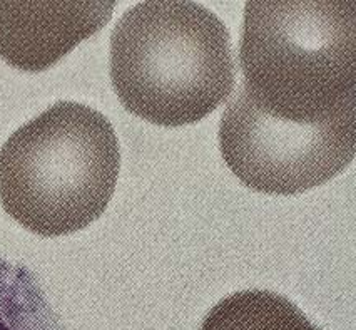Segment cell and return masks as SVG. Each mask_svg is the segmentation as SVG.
Listing matches in <instances>:
<instances>
[{"instance_id":"obj_1","label":"cell","mask_w":356,"mask_h":330,"mask_svg":"<svg viewBox=\"0 0 356 330\" xmlns=\"http://www.w3.org/2000/svg\"><path fill=\"white\" fill-rule=\"evenodd\" d=\"M111 81L134 116L168 127L200 123L234 89L229 31L201 3L140 2L111 36Z\"/></svg>"},{"instance_id":"obj_7","label":"cell","mask_w":356,"mask_h":330,"mask_svg":"<svg viewBox=\"0 0 356 330\" xmlns=\"http://www.w3.org/2000/svg\"><path fill=\"white\" fill-rule=\"evenodd\" d=\"M0 330H64L39 280L26 265L0 257Z\"/></svg>"},{"instance_id":"obj_6","label":"cell","mask_w":356,"mask_h":330,"mask_svg":"<svg viewBox=\"0 0 356 330\" xmlns=\"http://www.w3.org/2000/svg\"><path fill=\"white\" fill-rule=\"evenodd\" d=\"M201 330H321L286 297L270 290H243L208 312Z\"/></svg>"},{"instance_id":"obj_3","label":"cell","mask_w":356,"mask_h":330,"mask_svg":"<svg viewBox=\"0 0 356 330\" xmlns=\"http://www.w3.org/2000/svg\"><path fill=\"white\" fill-rule=\"evenodd\" d=\"M121 151L104 114L60 101L19 127L0 150V201L29 232L60 237L106 212Z\"/></svg>"},{"instance_id":"obj_5","label":"cell","mask_w":356,"mask_h":330,"mask_svg":"<svg viewBox=\"0 0 356 330\" xmlns=\"http://www.w3.org/2000/svg\"><path fill=\"white\" fill-rule=\"evenodd\" d=\"M114 2H0V57L45 71L113 17Z\"/></svg>"},{"instance_id":"obj_4","label":"cell","mask_w":356,"mask_h":330,"mask_svg":"<svg viewBox=\"0 0 356 330\" xmlns=\"http://www.w3.org/2000/svg\"><path fill=\"white\" fill-rule=\"evenodd\" d=\"M227 168L254 191L300 195L328 183L356 156V102L320 121H289L264 113L243 88L219 126Z\"/></svg>"},{"instance_id":"obj_2","label":"cell","mask_w":356,"mask_h":330,"mask_svg":"<svg viewBox=\"0 0 356 330\" xmlns=\"http://www.w3.org/2000/svg\"><path fill=\"white\" fill-rule=\"evenodd\" d=\"M241 88L264 113L320 121L356 102V0L248 2Z\"/></svg>"}]
</instances>
